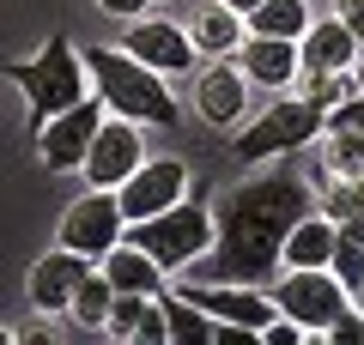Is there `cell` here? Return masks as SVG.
<instances>
[{
	"mask_svg": "<svg viewBox=\"0 0 364 345\" xmlns=\"http://www.w3.org/2000/svg\"><path fill=\"white\" fill-rule=\"evenodd\" d=\"M310 206V188H304L291 170H273V176H255L243 188H231L213 212V248L195 255L182 267V279H207V285H261L279 279V243L291 236Z\"/></svg>",
	"mask_w": 364,
	"mask_h": 345,
	"instance_id": "cell-1",
	"label": "cell"
},
{
	"mask_svg": "<svg viewBox=\"0 0 364 345\" xmlns=\"http://www.w3.org/2000/svg\"><path fill=\"white\" fill-rule=\"evenodd\" d=\"M85 67H91V85L104 97L109 115H128V121H152V128H176V97H170L164 73H152L146 61H134L128 49H104L91 43L85 49Z\"/></svg>",
	"mask_w": 364,
	"mask_h": 345,
	"instance_id": "cell-2",
	"label": "cell"
},
{
	"mask_svg": "<svg viewBox=\"0 0 364 345\" xmlns=\"http://www.w3.org/2000/svg\"><path fill=\"white\" fill-rule=\"evenodd\" d=\"M0 73L18 85V97H25V115H31V133L49 121V115L73 109L79 97H91L85 91V61L73 55V43H67V31H55L49 43H43L31 61H6Z\"/></svg>",
	"mask_w": 364,
	"mask_h": 345,
	"instance_id": "cell-3",
	"label": "cell"
},
{
	"mask_svg": "<svg viewBox=\"0 0 364 345\" xmlns=\"http://www.w3.org/2000/svg\"><path fill=\"white\" fill-rule=\"evenodd\" d=\"M122 236H128L134 248H146L164 273H182L195 255L213 248V212L200 200H176V206H164V212H152V218H134Z\"/></svg>",
	"mask_w": 364,
	"mask_h": 345,
	"instance_id": "cell-4",
	"label": "cell"
},
{
	"mask_svg": "<svg viewBox=\"0 0 364 345\" xmlns=\"http://www.w3.org/2000/svg\"><path fill=\"white\" fill-rule=\"evenodd\" d=\"M328 109H316L310 97H273V109H261L243 133H237V164H261V158H286L298 146H310L322 133Z\"/></svg>",
	"mask_w": 364,
	"mask_h": 345,
	"instance_id": "cell-5",
	"label": "cell"
},
{
	"mask_svg": "<svg viewBox=\"0 0 364 345\" xmlns=\"http://www.w3.org/2000/svg\"><path fill=\"white\" fill-rule=\"evenodd\" d=\"M273 303H279V315L298 321L310 339H322V333L352 309V291L328 267H286L279 279H273Z\"/></svg>",
	"mask_w": 364,
	"mask_h": 345,
	"instance_id": "cell-6",
	"label": "cell"
},
{
	"mask_svg": "<svg viewBox=\"0 0 364 345\" xmlns=\"http://www.w3.org/2000/svg\"><path fill=\"white\" fill-rule=\"evenodd\" d=\"M122 230H128V218H122L116 188H91L85 200L67 206V218H61V248H79V255L104 261L109 248L122 243Z\"/></svg>",
	"mask_w": 364,
	"mask_h": 345,
	"instance_id": "cell-7",
	"label": "cell"
},
{
	"mask_svg": "<svg viewBox=\"0 0 364 345\" xmlns=\"http://www.w3.org/2000/svg\"><path fill=\"white\" fill-rule=\"evenodd\" d=\"M176 297H188V303L207 309L213 321H225V327H243V333H261L273 315H279V303H273L261 285H207V279H182Z\"/></svg>",
	"mask_w": 364,
	"mask_h": 345,
	"instance_id": "cell-8",
	"label": "cell"
},
{
	"mask_svg": "<svg viewBox=\"0 0 364 345\" xmlns=\"http://www.w3.org/2000/svg\"><path fill=\"white\" fill-rule=\"evenodd\" d=\"M146 164V146H140V121H128V115H116V121H104V128L91 133L85 146V182L91 188H122V182L134 176V170Z\"/></svg>",
	"mask_w": 364,
	"mask_h": 345,
	"instance_id": "cell-9",
	"label": "cell"
},
{
	"mask_svg": "<svg viewBox=\"0 0 364 345\" xmlns=\"http://www.w3.org/2000/svg\"><path fill=\"white\" fill-rule=\"evenodd\" d=\"M97 128H104V97H79L73 109L49 115V121L37 128V158H43L49 170H79Z\"/></svg>",
	"mask_w": 364,
	"mask_h": 345,
	"instance_id": "cell-10",
	"label": "cell"
},
{
	"mask_svg": "<svg viewBox=\"0 0 364 345\" xmlns=\"http://www.w3.org/2000/svg\"><path fill=\"white\" fill-rule=\"evenodd\" d=\"M122 49L134 55V61H146L152 73H195V37L176 25V18H134L128 31H122Z\"/></svg>",
	"mask_w": 364,
	"mask_h": 345,
	"instance_id": "cell-11",
	"label": "cell"
},
{
	"mask_svg": "<svg viewBox=\"0 0 364 345\" xmlns=\"http://www.w3.org/2000/svg\"><path fill=\"white\" fill-rule=\"evenodd\" d=\"M182 182H188V170H182L176 158H146V164L116 188L122 218L134 224V218H152V212H164V206H176L182 200Z\"/></svg>",
	"mask_w": 364,
	"mask_h": 345,
	"instance_id": "cell-12",
	"label": "cell"
},
{
	"mask_svg": "<svg viewBox=\"0 0 364 345\" xmlns=\"http://www.w3.org/2000/svg\"><path fill=\"white\" fill-rule=\"evenodd\" d=\"M97 267L91 255H79V248H61L55 243L49 255L31 267V279H25V291H31V303L43 309V315H67V303H73V291H79V279Z\"/></svg>",
	"mask_w": 364,
	"mask_h": 345,
	"instance_id": "cell-13",
	"label": "cell"
},
{
	"mask_svg": "<svg viewBox=\"0 0 364 345\" xmlns=\"http://www.w3.org/2000/svg\"><path fill=\"white\" fill-rule=\"evenodd\" d=\"M195 109H200V121H213V128H237L243 121V109H249V79H243V67L225 55V61H213L207 73L195 79Z\"/></svg>",
	"mask_w": 364,
	"mask_h": 345,
	"instance_id": "cell-14",
	"label": "cell"
},
{
	"mask_svg": "<svg viewBox=\"0 0 364 345\" xmlns=\"http://www.w3.org/2000/svg\"><path fill=\"white\" fill-rule=\"evenodd\" d=\"M231 61L243 67L249 85L286 91L291 79H298V43H291V37H249V31H243V43H237Z\"/></svg>",
	"mask_w": 364,
	"mask_h": 345,
	"instance_id": "cell-15",
	"label": "cell"
},
{
	"mask_svg": "<svg viewBox=\"0 0 364 345\" xmlns=\"http://www.w3.org/2000/svg\"><path fill=\"white\" fill-rule=\"evenodd\" d=\"M358 49L364 43L340 18H310V31L298 37V73H346L358 61Z\"/></svg>",
	"mask_w": 364,
	"mask_h": 345,
	"instance_id": "cell-16",
	"label": "cell"
},
{
	"mask_svg": "<svg viewBox=\"0 0 364 345\" xmlns=\"http://www.w3.org/2000/svg\"><path fill=\"white\" fill-rule=\"evenodd\" d=\"M104 333H109V339H122V345H170L164 309H158V297H146V291H116Z\"/></svg>",
	"mask_w": 364,
	"mask_h": 345,
	"instance_id": "cell-17",
	"label": "cell"
},
{
	"mask_svg": "<svg viewBox=\"0 0 364 345\" xmlns=\"http://www.w3.org/2000/svg\"><path fill=\"white\" fill-rule=\"evenodd\" d=\"M97 273H104V279L116 285V291H146V297H164V291H170V273L158 267V261L146 255V248H134L128 236H122V243L109 248L104 261H97Z\"/></svg>",
	"mask_w": 364,
	"mask_h": 345,
	"instance_id": "cell-18",
	"label": "cell"
},
{
	"mask_svg": "<svg viewBox=\"0 0 364 345\" xmlns=\"http://www.w3.org/2000/svg\"><path fill=\"white\" fill-rule=\"evenodd\" d=\"M334 243H340L334 218H328V212H304L298 224H291V236L279 243V267H328Z\"/></svg>",
	"mask_w": 364,
	"mask_h": 345,
	"instance_id": "cell-19",
	"label": "cell"
},
{
	"mask_svg": "<svg viewBox=\"0 0 364 345\" xmlns=\"http://www.w3.org/2000/svg\"><path fill=\"white\" fill-rule=\"evenodd\" d=\"M158 309H164V333H170V345H219V327H225V321H213L207 309H195L188 297L164 291V297H158Z\"/></svg>",
	"mask_w": 364,
	"mask_h": 345,
	"instance_id": "cell-20",
	"label": "cell"
},
{
	"mask_svg": "<svg viewBox=\"0 0 364 345\" xmlns=\"http://www.w3.org/2000/svg\"><path fill=\"white\" fill-rule=\"evenodd\" d=\"M249 37H291L298 43L310 31V0H261L255 13H243Z\"/></svg>",
	"mask_w": 364,
	"mask_h": 345,
	"instance_id": "cell-21",
	"label": "cell"
},
{
	"mask_svg": "<svg viewBox=\"0 0 364 345\" xmlns=\"http://www.w3.org/2000/svg\"><path fill=\"white\" fill-rule=\"evenodd\" d=\"M188 37H195V49H207L213 61H225V55H237V43H243V18H237L231 6H219V0H213L207 13L195 18V31H188Z\"/></svg>",
	"mask_w": 364,
	"mask_h": 345,
	"instance_id": "cell-22",
	"label": "cell"
},
{
	"mask_svg": "<svg viewBox=\"0 0 364 345\" xmlns=\"http://www.w3.org/2000/svg\"><path fill=\"white\" fill-rule=\"evenodd\" d=\"M109 303H116V285H109L104 273L91 267L85 279H79V291H73V303H67V315H73V327L104 333V321H109Z\"/></svg>",
	"mask_w": 364,
	"mask_h": 345,
	"instance_id": "cell-23",
	"label": "cell"
},
{
	"mask_svg": "<svg viewBox=\"0 0 364 345\" xmlns=\"http://www.w3.org/2000/svg\"><path fill=\"white\" fill-rule=\"evenodd\" d=\"M328 273H334V279H340V285L352 291V285L364 279V243H352V236H340V243H334V255H328Z\"/></svg>",
	"mask_w": 364,
	"mask_h": 345,
	"instance_id": "cell-24",
	"label": "cell"
},
{
	"mask_svg": "<svg viewBox=\"0 0 364 345\" xmlns=\"http://www.w3.org/2000/svg\"><path fill=\"white\" fill-rule=\"evenodd\" d=\"M298 79H304L298 97H310L316 109H334V103L346 97V79H340V73H298Z\"/></svg>",
	"mask_w": 364,
	"mask_h": 345,
	"instance_id": "cell-25",
	"label": "cell"
},
{
	"mask_svg": "<svg viewBox=\"0 0 364 345\" xmlns=\"http://www.w3.org/2000/svg\"><path fill=\"white\" fill-rule=\"evenodd\" d=\"M322 133H334V140H346V133H364V97H340L334 109H328Z\"/></svg>",
	"mask_w": 364,
	"mask_h": 345,
	"instance_id": "cell-26",
	"label": "cell"
},
{
	"mask_svg": "<svg viewBox=\"0 0 364 345\" xmlns=\"http://www.w3.org/2000/svg\"><path fill=\"white\" fill-rule=\"evenodd\" d=\"M334 18H340V25H346L352 37L364 43V0H340V13H334Z\"/></svg>",
	"mask_w": 364,
	"mask_h": 345,
	"instance_id": "cell-27",
	"label": "cell"
},
{
	"mask_svg": "<svg viewBox=\"0 0 364 345\" xmlns=\"http://www.w3.org/2000/svg\"><path fill=\"white\" fill-rule=\"evenodd\" d=\"M97 6H104L109 18H140L146 13V0H97Z\"/></svg>",
	"mask_w": 364,
	"mask_h": 345,
	"instance_id": "cell-28",
	"label": "cell"
},
{
	"mask_svg": "<svg viewBox=\"0 0 364 345\" xmlns=\"http://www.w3.org/2000/svg\"><path fill=\"white\" fill-rule=\"evenodd\" d=\"M340 224V236H352V243H364V206H352L346 218H334Z\"/></svg>",
	"mask_w": 364,
	"mask_h": 345,
	"instance_id": "cell-29",
	"label": "cell"
},
{
	"mask_svg": "<svg viewBox=\"0 0 364 345\" xmlns=\"http://www.w3.org/2000/svg\"><path fill=\"white\" fill-rule=\"evenodd\" d=\"M219 6H231V13H237V18H243V13H255L261 0H219Z\"/></svg>",
	"mask_w": 364,
	"mask_h": 345,
	"instance_id": "cell-30",
	"label": "cell"
},
{
	"mask_svg": "<svg viewBox=\"0 0 364 345\" xmlns=\"http://www.w3.org/2000/svg\"><path fill=\"white\" fill-rule=\"evenodd\" d=\"M352 309H358V315H364V279L352 285Z\"/></svg>",
	"mask_w": 364,
	"mask_h": 345,
	"instance_id": "cell-31",
	"label": "cell"
},
{
	"mask_svg": "<svg viewBox=\"0 0 364 345\" xmlns=\"http://www.w3.org/2000/svg\"><path fill=\"white\" fill-rule=\"evenodd\" d=\"M6 339H13V333H6V327H0V345H6Z\"/></svg>",
	"mask_w": 364,
	"mask_h": 345,
	"instance_id": "cell-32",
	"label": "cell"
}]
</instances>
